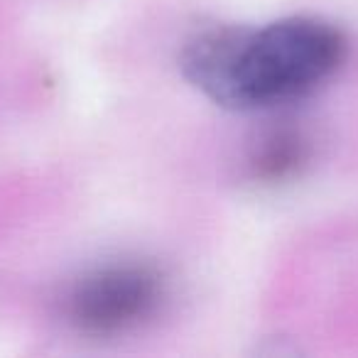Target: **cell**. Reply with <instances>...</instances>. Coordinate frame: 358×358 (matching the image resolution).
<instances>
[{"label":"cell","instance_id":"1","mask_svg":"<svg viewBox=\"0 0 358 358\" xmlns=\"http://www.w3.org/2000/svg\"><path fill=\"white\" fill-rule=\"evenodd\" d=\"M348 40L322 17L260 27H209L179 52L185 79L229 110H270L307 99L343 66Z\"/></svg>","mask_w":358,"mask_h":358},{"label":"cell","instance_id":"2","mask_svg":"<svg viewBox=\"0 0 358 358\" xmlns=\"http://www.w3.org/2000/svg\"><path fill=\"white\" fill-rule=\"evenodd\" d=\"M167 278L145 260H115L84 273L64 297V319L91 338L138 331L162 312Z\"/></svg>","mask_w":358,"mask_h":358},{"label":"cell","instance_id":"3","mask_svg":"<svg viewBox=\"0 0 358 358\" xmlns=\"http://www.w3.org/2000/svg\"><path fill=\"white\" fill-rule=\"evenodd\" d=\"M309 157V143L299 130H270L250 155V174L260 182H282L299 172Z\"/></svg>","mask_w":358,"mask_h":358}]
</instances>
